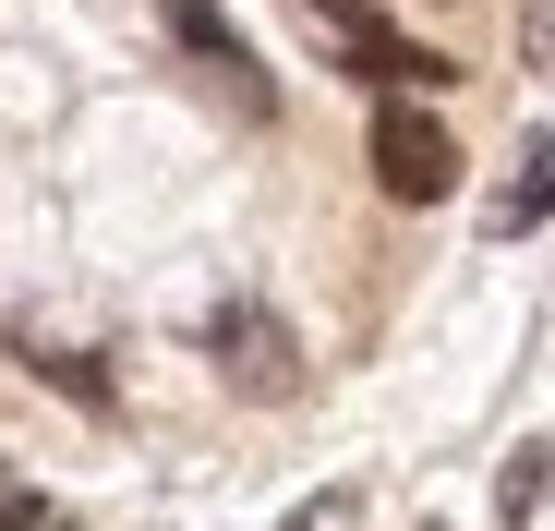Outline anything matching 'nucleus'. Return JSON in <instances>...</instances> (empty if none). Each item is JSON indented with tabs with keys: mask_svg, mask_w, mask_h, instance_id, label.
<instances>
[{
	"mask_svg": "<svg viewBox=\"0 0 555 531\" xmlns=\"http://www.w3.org/2000/svg\"><path fill=\"white\" fill-rule=\"evenodd\" d=\"M218 363H230V387H242V399H291L302 350H291V326H278L266 302H230V314H218Z\"/></svg>",
	"mask_w": 555,
	"mask_h": 531,
	"instance_id": "obj_3",
	"label": "nucleus"
},
{
	"mask_svg": "<svg viewBox=\"0 0 555 531\" xmlns=\"http://www.w3.org/2000/svg\"><path fill=\"white\" fill-rule=\"evenodd\" d=\"M543 495H555V435H531V448L507 459V483H495V507H507V531H531V519H543Z\"/></svg>",
	"mask_w": 555,
	"mask_h": 531,
	"instance_id": "obj_5",
	"label": "nucleus"
},
{
	"mask_svg": "<svg viewBox=\"0 0 555 531\" xmlns=\"http://www.w3.org/2000/svg\"><path fill=\"white\" fill-rule=\"evenodd\" d=\"M375 182H387L399 206H435V194H459V133H447L435 109L387 98V109H375Z\"/></svg>",
	"mask_w": 555,
	"mask_h": 531,
	"instance_id": "obj_1",
	"label": "nucleus"
},
{
	"mask_svg": "<svg viewBox=\"0 0 555 531\" xmlns=\"http://www.w3.org/2000/svg\"><path fill=\"white\" fill-rule=\"evenodd\" d=\"M543 218H555V133H531V145H519V169L495 182L483 230H495V242H519V230H543Z\"/></svg>",
	"mask_w": 555,
	"mask_h": 531,
	"instance_id": "obj_4",
	"label": "nucleus"
},
{
	"mask_svg": "<svg viewBox=\"0 0 555 531\" xmlns=\"http://www.w3.org/2000/svg\"><path fill=\"white\" fill-rule=\"evenodd\" d=\"M169 37L206 61V85H218L242 121H266V109H278V98H266V73H254V49L230 37V13H218V0H169Z\"/></svg>",
	"mask_w": 555,
	"mask_h": 531,
	"instance_id": "obj_2",
	"label": "nucleus"
},
{
	"mask_svg": "<svg viewBox=\"0 0 555 531\" xmlns=\"http://www.w3.org/2000/svg\"><path fill=\"white\" fill-rule=\"evenodd\" d=\"M519 61L555 73V0H519Z\"/></svg>",
	"mask_w": 555,
	"mask_h": 531,
	"instance_id": "obj_7",
	"label": "nucleus"
},
{
	"mask_svg": "<svg viewBox=\"0 0 555 531\" xmlns=\"http://www.w3.org/2000/svg\"><path fill=\"white\" fill-rule=\"evenodd\" d=\"M0 531H73V507H61L49 483H13V471H0Z\"/></svg>",
	"mask_w": 555,
	"mask_h": 531,
	"instance_id": "obj_6",
	"label": "nucleus"
}]
</instances>
